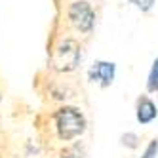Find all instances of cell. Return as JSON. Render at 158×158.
Listing matches in <instances>:
<instances>
[{
  "label": "cell",
  "mask_w": 158,
  "mask_h": 158,
  "mask_svg": "<svg viewBox=\"0 0 158 158\" xmlns=\"http://www.w3.org/2000/svg\"><path fill=\"white\" fill-rule=\"evenodd\" d=\"M55 122H57L61 139H73L84 131V118L76 109H71V107L61 109L55 114Z\"/></svg>",
  "instance_id": "1"
},
{
  "label": "cell",
  "mask_w": 158,
  "mask_h": 158,
  "mask_svg": "<svg viewBox=\"0 0 158 158\" xmlns=\"http://www.w3.org/2000/svg\"><path fill=\"white\" fill-rule=\"evenodd\" d=\"M156 152H158V141H152L149 147H147V151H145L143 158H154V156H156Z\"/></svg>",
  "instance_id": "7"
},
{
  "label": "cell",
  "mask_w": 158,
  "mask_h": 158,
  "mask_svg": "<svg viewBox=\"0 0 158 158\" xmlns=\"http://www.w3.org/2000/svg\"><path fill=\"white\" fill-rule=\"evenodd\" d=\"M53 63L55 67H57L59 71H71L76 67L78 63V48L74 42H65L61 44V46L57 48V52H55L53 55Z\"/></svg>",
  "instance_id": "3"
},
{
  "label": "cell",
  "mask_w": 158,
  "mask_h": 158,
  "mask_svg": "<svg viewBox=\"0 0 158 158\" xmlns=\"http://www.w3.org/2000/svg\"><path fill=\"white\" fill-rule=\"evenodd\" d=\"M69 17L74 23V27L80 31H89L94 27V19H95L94 10L89 8L88 2H74L69 10Z\"/></svg>",
  "instance_id": "2"
},
{
  "label": "cell",
  "mask_w": 158,
  "mask_h": 158,
  "mask_svg": "<svg viewBox=\"0 0 158 158\" xmlns=\"http://www.w3.org/2000/svg\"><path fill=\"white\" fill-rule=\"evenodd\" d=\"M131 2L137 6V8H141V10H149L154 4V0H131Z\"/></svg>",
  "instance_id": "8"
},
{
  "label": "cell",
  "mask_w": 158,
  "mask_h": 158,
  "mask_svg": "<svg viewBox=\"0 0 158 158\" xmlns=\"http://www.w3.org/2000/svg\"><path fill=\"white\" fill-rule=\"evenodd\" d=\"M149 89H158V59L152 65V71L149 74Z\"/></svg>",
  "instance_id": "6"
},
{
  "label": "cell",
  "mask_w": 158,
  "mask_h": 158,
  "mask_svg": "<svg viewBox=\"0 0 158 158\" xmlns=\"http://www.w3.org/2000/svg\"><path fill=\"white\" fill-rule=\"evenodd\" d=\"M89 78L92 80H101L103 86H109L112 82V78H114V65L107 61H97L89 71Z\"/></svg>",
  "instance_id": "4"
},
{
  "label": "cell",
  "mask_w": 158,
  "mask_h": 158,
  "mask_svg": "<svg viewBox=\"0 0 158 158\" xmlns=\"http://www.w3.org/2000/svg\"><path fill=\"white\" fill-rule=\"evenodd\" d=\"M63 158H82V156H80V152H78L76 149H73V151H67L63 154Z\"/></svg>",
  "instance_id": "9"
},
{
  "label": "cell",
  "mask_w": 158,
  "mask_h": 158,
  "mask_svg": "<svg viewBox=\"0 0 158 158\" xmlns=\"http://www.w3.org/2000/svg\"><path fill=\"white\" fill-rule=\"evenodd\" d=\"M154 116H156V107L152 105V101H149L147 97H141L137 103V120L141 124H147Z\"/></svg>",
  "instance_id": "5"
}]
</instances>
